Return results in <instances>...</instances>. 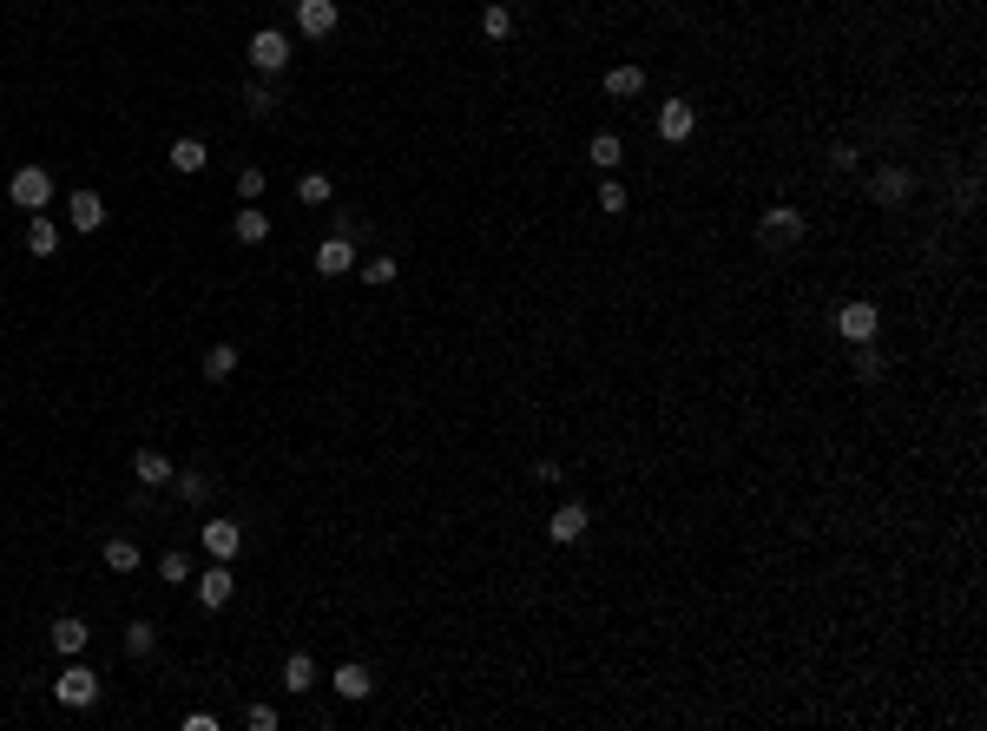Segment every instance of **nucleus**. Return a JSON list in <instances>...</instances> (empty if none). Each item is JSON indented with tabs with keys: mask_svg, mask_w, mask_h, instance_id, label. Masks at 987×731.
Here are the masks:
<instances>
[{
	"mask_svg": "<svg viewBox=\"0 0 987 731\" xmlns=\"http://www.w3.org/2000/svg\"><path fill=\"white\" fill-rule=\"evenodd\" d=\"M757 244H764L770 257L797 251V244H803V211H790V205H770L764 218H757Z\"/></svg>",
	"mask_w": 987,
	"mask_h": 731,
	"instance_id": "nucleus-1",
	"label": "nucleus"
},
{
	"mask_svg": "<svg viewBox=\"0 0 987 731\" xmlns=\"http://www.w3.org/2000/svg\"><path fill=\"white\" fill-rule=\"evenodd\" d=\"M836 336H843V343H876V330H882V310L869 297H849V303H836Z\"/></svg>",
	"mask_w": 987,
	"mask_h": 731,
	"instance_id": "nucleus-2",
	"label": "nucleus"
},
{
	"mask_svg": "<svg viewBox=\"0 0 987 731\" xmlns=\"http://www.w3.org/2000/svg\"><path fill=\"white\" fill-rule=\"evenodd\" d=\"M53 705H66V712H86V705H99V672L73 659V666L53 679Z\"/></svg>",
	"mask_w": 987,
	"mask_h": 731,
	"instance_id": "nucleus-3",
	"label": "nucleus"
},
{
	"mask_svg": "<svg viewBox=\"0 0 987 731\" xmlns=\"http://www.w3.org/2000/svg\"><path fill=\"white\" fill-rule=\"evenodd\" d=\"M244 53H251V66L264 73V80H277L283 66H290V33H283V27H257Z\"/></svg>",
	"mask_w": 987,
	"mask_h": 731,
	"instance_id": "nucleus-4",
	"label": "nucleus"
},
{
	"mask_svg": "<svg viewBox=\"0 0 987 731\" xmlns=\"http://www.w3.org/2000/svg\"><path fill=\"white\" fill-rule=\"evenodd\" d=\"M191 593H198V606L204 613H218V606H231V593H237V573H231V560H211V567L191 580Z\"/></svg>",
	"mask_w": 987,
	"mask_h": 731,
	"instance_id": "nucleus-5",
	"label": "nucleus"
},
{
	"mask_svg": "<svg viewBox=\"0 0 987 731\" xmlns=\"http://www.w3.org/2000/svg\"><path fill=\"white\" fill-rule=\"evenodd\" d=\"M7 198H14L20 211H47V205H53V178L40 172V165H20L14 185H7Z\"/></svg>",
	"mask_w": 987,
	"mask_h": 731,
	"instance_id": "nucleus-6",
	"label": "nucleus"
},
{
	"mask_svg": "<svg viewBox=\"0 0 987 731\" xmlns=\"http://www.w3.org/2000/svg\"><path fill=\"white\" fill-rule=\"evenodd\" d=\"M909 191H915L909 165H876V172H869V198H876V205H902Z\"/></svg>",
	"mask_w": 987,
	"mask_h": 731,
	"instance_id": "nucleus-7",
	"label": "nucleus"
},
{
	"mask_svg": "<svg viewBox=\"0 0 987 731\" xmlns=\"http://www.w3.org/2000/svg\"><path fill=\"white\" fill-rule=\"evenodd\" d=\"M336 20H343L336 0H297V33H303V40H329Z\"/></svg>",
	"mask_w": 987,
	"mask_h": 731,
	"instance_id": "nucleus-8",
	"label": "nucleus"
},
{
	"mask_svg": "<svg viewBox=\"0 0 987 731\" xmlns=\"http://www.w3.org/2000/svg\"><path fill=\"white\" fill-rule=\"evenodd\" d=\"M691 132H698V106H685V99H665V106H658V139H665V145H685Z\"/></svg>",
	"mask_w": 987,
	"mask_h": 731,
	"instance_id": "nucleus-9",
	"label": "nucleus"
},
{
	"mask_svg": "<svg viewBox=\"0 0 987 731\" xmlns=\"http://www.w3.org/2000/svg\"><path fill=\"white\" fill-rule=\"evenodd\" d=\"M586 527H593V514H586L580 501H566V508L547 521V541L553 547H573V541H586Z\"/></svg>",
	"mask_w": 987,
	"mask_h": 731,
	"instance_id": "nucleus-10",
	"label": "nucleus"
},
{
	"mask_svg": "<svg viewBox=\"0 0 987 731\" xmlns=\"http://www.w3.org/2000/svg\"><path fill=\"white\" fill-rule=\"evenodd\" d=\"M198 541H204V554H211V560H237V547H244V527H237V521H204Z\"/></svg>",
	"mask_w": 987,
	"mask_h": 731,
	"instance_id": "nucleus-11",
	"label": "nucleus"
},
{
	"mask_svg": "<svg viewBox=\"0 0 987 731\" xmlns=\"http://www.w3.org/2000/svg\"><path fill=\"white\" fill-rule=\"evenodd\" d=\"M356 271V244L349 238H323L316 244V277H349Z\"/></svg>",
	"mask_w": 987,
	"mask_h": 731,
	"instance_id": "nucleus-12",
	"label": "nucleus"
},
{
	"mask_svg": "<svg viewBox=\"0 0 987 731\" xmlns=\"http://www.w3.org/2000/svg\"><path fill=\"white\" fill-rule=\"evenodd\" d=\"M172 488H178V501H185V508H204V501L218 494V475H211V468H178Z\"/></svg>",
	"mask_w": 987,
	"mask_h": 731,
	"instance_id": "nucleus-13",
	"label": "nucleus"
},
{
	"mask_svg": "<svg viewBox=\"0 0 987 731\" xmlns=\"http://www.w3.org/2000/svg\"><path fill=\"white\" fill-rule=\"evenodd\" d=\"M66 224H73V231H99V224H106V198H99V191H73V198H66Z\"/></svg>",
	"mask_w": 987,
	"mask_h": 731,
	"instance_id": "nucleus-14",
	"label": "nucleus"
},
{
	"mask_svg": "<svg viewBox=\"0 0 987 731\" xmlns=\"http://www.w3.org/2000/svg\"><path fill=\"white\" fill-rule=\"evenodd\" d=\"M586 165L612 178L619 165H626V139H619V132H593V145H586Z\"/></svg>",
	"mask_w": 987,
	"mask_h": 731,
	"instance_id": "nucleus-15",
	"label": "nucleus"
},
{
	"mask_svg": "<svg viewBox=\"0 0 987 731\" xmlns=\"http://www.w3.org/2000/svg\"><path fill=\"white\" fill-rule=\"evenodd\" d=\"M329 685H336V699H349V705H356V699H369V692H376V672L349 659V666H336V679H329Z\"/></svg>",
	"mask_w": 987,
	"mask_h": 731,
	"instance_id": "nucleus-16",
	"label": "nucleus"
},
{
	"mask_svg": "<svg viewBox=\"0 0 987 731\" xmlns=\"http://www.w3.org/2000/svg\"><path fill=\"white\" fill-rule=\"evenodd\" d=\"M132 475H139V488H165L178 468H172V455H158V448H139V455H132Z\"/></svg>",
	"mask_w": 987,
	"mask_h": 731,
	"instance_id": "nucleus-17",
	"label": "nucleus"
},
{
	"mask_svg": "<svg viewBox=\"0 0 987 731\" xmlns=\"http://www.w3.org/2000/svg\"><path fill=\"white\" fill-rule=\"evenodd\" d=\"M86 639H93V626H86V620H73V613H60V620H53V652L79 659V652H86Z\"/></svg>",
	"mask_w": 987,
	"mask_h": 731,
	"instance_id": "nucleus-18",
	"label": "nucleus"
},
{
	"mask_svg": "<svg viewBox=\"0 0 987 731\" xmlns=\"http://www.w3.org/2000/svg\"><path fill=\"white\" fill-rule=\"evenodd\" d=\"M231 231H237V244H264V238H270V211H264V205H244V211L231 218Z\"/></svg>",
	"mask_w": 987,
	"mask_h": 731,
	"instance_id": "nucleus-19",
	"label": "nucleus"
},
{
	"mask_svg": "<svg viewBox=\"0 0 987 731\" xmlns=\"http://www.w3.org/2000/svg\"><path fill=\"white\" fill-rule=\"evenodd\" d=\"M165 159H172V172H204V165H211V152H204V139H172V152H165Z\"/></svg>",
	"mask_w": 987,
	"mask_h": 731,
	"instance_id": "nucleus-20",
	"label": "nucleus"
},
{
	"mask_svg": "<svg viewBox=\"0 0 987 731\" xmlns=\"http://www.w3.org/2000/svg\"><path fill=\"white\" fill-rule=\"evenodd\" d=\"M27 251H33V257H53V251H60V224H53L47 211H33V224H27Z\"/></svg>",
	"mask_w": 987,
	"mask_h": 731,
	"instance_id": "nucleus-21",
	"label": "nucleus"
},
{
	"mask_svg": "<svg viewBox=\"0 0 987 731\" xmlns=\"http://www.w3.org/2000/svg\"><path fill=\"white\" fill-rule=\"evenodd\" d=\"M283 692H316V659L310 652H290V659H283Z\"/></svg>",
	"mask_w": 987,
	"mask_h": 731,
	"instance_id": "nucleus-22",
	"label": "nucleus"
},
{
	"mask_svg": "<svg viewBox=\"0 0 987 731\" xmlns=\"http://www.w3.org/2000/svg\"><path fill=\"white\" fill-rule=\"evenodd\" d=\"M606 93L612 99H639L645 93V66H612V73H606Z\"/></svg>",
	"mask_w": 987,
	"mask_h": 731,
	"instance_id": "nucleus-23",
	"label": "nucleus"
},
{
	"mask_svg": "<svg viewBox=\"0 0 987 731\" xmlns=\"http://www.w3.org/2000/svg\"><path fill=\"white\" fill-rule=\"evenodd\" d=\"M297 198H303V205H329V198H336V178H329V172H303L297 178Z\"/></svg>",
	"mask_w": 987,
	"mask_h": 731,
	"instance_id": "nucleus-24",
	"label": "nucleus"
},
{
	"mask_svg": "<svg viewBox=\"0 0 987 731\" xmlns=\"http://www.w3.org/2000/svg\"><path fill=\"white\" fill-rule=\"evenodd\" d=\"M204 376H211V382H231L237 376V350H231V343H211V350H204Z\"/></svg>",
	"mask_w": 987,
	"mask_h": 731,
	"instance_id": "nucleus-25",
	"label": "nucleus"
},
{
	"mask_svg": "<svg viewBox=\"0 0 987 731\" xmlns=\"http://www.w3.org/2000/svg\"><path fill=\"white\" fill-rule=\"evenodd\" d=\"M126 652H132V659H152V652H158V626L152 620H132L126 626Z\"/></svg>",
	"mask_w": 987,
	"mask_h": 731,
	"instance_id": "nucleus-26",
	"label": "nucleus"
},
{
	"mask_svg": "<svg viewBox=\"0 0 987 731\" xmlns=\"http://www.w3.org/2000/svg\"><path fill=\"white\" fill-rule=\"evenodd\" d=\"M106 567H112V573H132V567H139V541L112 534V541H106Z\"/></svg>",
	"mask_w": 987,
	"mask_h": 731,
	"instance_id": "nucleus-27",
	"label": "nucleus"
},
{
	"mask_svg": "<svg viewBox=\"0 0 987 731\" xmlns=\"http://www.w3.org/2000/svg\"><path fill=\"white\" fill-rule=\"evenodd\" d=\"M356 271L369 277V284H395V271H402V264H395L389 251H376V257H356Z\"/></svg>",
	"mask_w": 987,
	"mask_h": 731,
	"instance_id": "nucleus-28",
	"label": "nucleus"
},
{
	"mask_svg": "<svg viewBox=\"0 0 987 731\" xmlns=\"http://www.w3.org/2000/svg\"><path fill=\"white\" fill-rule=\"evenodd\" d=\"M481 33H487V40H507V33H514V7H501V0L481 7Z\"/></svg>",
	"mask_w": 987,
	"mask_h": 731,
	"instance_id": "nucleus-29",
	"label": "nucleus"
},
{
	"mask_svg": "<svg viewBox=\"0 0 987 731\" xmlns=\"http://www.w3.org/2000/svg\"><path fill=\"white\" fill-rule=\"evenodd\" d=\"M244 112H251V119H270V112H277V93H270V80L244 86Z\"/></svg>",
	"mask_w": 987,
	"mask_h": 731,
	"instance_id": "nucleus-30",
	"label": "nucleus"
},
{
	"mask_svg": "<svg viewBox=\"0 0 987 731\" xmlns=\"http://www.w3.org/2000/svg\"><path fill=\"white\" fill-rule=\"evenodd\" d=\"M856 376H862V382H882V376H889V356L862 343V350H856Z\"/></svg>",
	"mask_w": 987,
	"mask_h": 731,
	"instance_id": "nucleus-31",
	"label": "nucleus"
},
{
	"mask_svg": "<svg viewBox=\"0 0 987 731\" xmlns=\"http://www.w3.org/2000/svg\"><path fill=\"white\" fill-rule=\"evenodd\" d=\"M158 580H165V587H185V580H191V560L185 554H158Z\"/></svg>",
	"mask_w": 987,
	"mask_h": 731,
	"instance_id": "nucleus-32",
	"label": "nucleus"
},
{
	"mask_svg": "<svg viewBox=\"0 0 987 731\" xmlns=\"http://www.w3.org/2000/svg\"><path fill=\"white\" fill-rule=\"evenodd\" d=\"M237 198H244V205L264 198V165H244V172H237Z\"/></svg>",
	"mask_w": 987,
	"mask_h": 731,
	"instance_id": "nucleus-33",
	"label": "nucleus"
},
{
	"mask_svg": "<svg viewBox=\"0 0 987 731\" xmlns=\"http://www.w3.org/2000/svg\"><path fill=\"white\" fill-rule=\"evenodd\" d=\"M626 205H632V198H626V185H619V178H606V185H599V211H606V218H619Z\"/></svg>",
	"mask_w": 987,
	"mask_h": 731,
	"instance_id": "nucleus-34",
	"label": "nucleus"
},
{
	"mask_svg": "<svg viewBox=\"0 0 987 731\" xmlns=\"http://www.w3.org/2000/svg\"><path fill=\"white\" fill-rule=\"evenodd\" d=\"M244 725H251V731H277L283 712H277V705H251V712H244Z\"/></svg>",
	"mask_w": 987,
	"mask_h": 731,
	"instance_id": "nucleus-35",
	"label": "nucleus"
},
{
	"mask_svg": "<svg viewBox=\"0 0 987 731\" xmlns=\"http://www.w3.org/2000/svg\"><path fill=\"white\" fill-rule=\"evenodd\" d=\"M356 231H362V218H356V211H336V224H329V238H349V244H356Z\"/></svg>",
	"mask_w": 987,
	"mask_h": 731,
	"instance_id": "nucleus-36",
	"label": "nucleus"
}]
</instances>
